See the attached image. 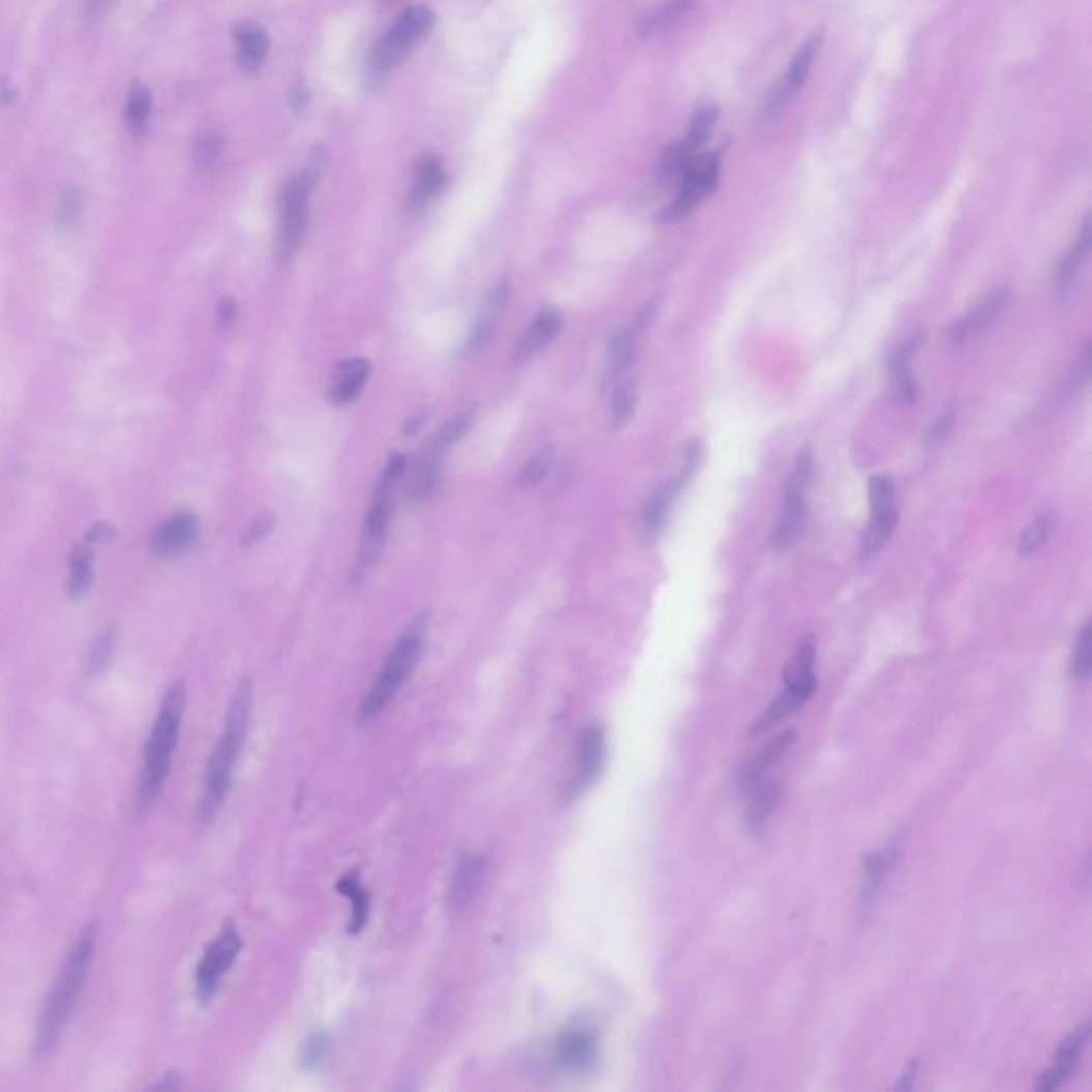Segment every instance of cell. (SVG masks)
Segmentation results:
<instances>
[{
	"instance_id": "obj_43",
	"label": "cell",
	"mask_w": 1092,
	"mask_h": 1092,
	"mask_svg": "<svg viewBox=\"0 0 1092 1092\" xmlns=\"http://www.w3.org/2000/svg\"><path fill=\"white\" fill-rule=\"evenodd\" d=\"M114 651H116V629H107L99 636V640L90 651V662H88L90 674H101L109 666L111 657H114Z\"/></svg>"
},
{
	"instance_id": "obj_44",
	"label": "cell",
	"mask_w": 1092,
	"mask_h": 1092,
	"mask_svg": "<svg viewBox=\"0 0 1092 1092\" xmlns=\"http://www.w3.org/2000/svg\"><path fill=\"white\" fill-rule=\"evenodd\" d=\"M474 417H476V410H474V408L468 410V412H464V414H459V417H455L453 421H448V423L440 429V433L436 436L433 442L440 444V446L444 448V446H448V444H453V442L461 440V438L466 436V431L472 427Z\"/></svg>"
},
{
	"instance_id": "obj_38",
	"label": "cell",
	"mask_w": 1092,
	"mask_h": 1092,
	"mask_svg": "<svg viewBox=\"0 0 1092 1092\" xmlns=\"http://www.w3.org/2000/svg\"><path fill=\"white\" fill-rule=\"evenodd\" d=\"M692 7V0H666V3L645 20V32L647 34H657V32H664L668 30L670 26H674L676 22H679L688 9Z\"/></svg>"
},
{
	"instance_id": "obj_22",
	"label": "cell",
	"mask_w": 1092,
	"mask_h": 1092,
	"mask_svg": "<svg viewBox=\"0 0 1092 1092\" xmlns=\"http://www.w3.org/2000/svg\"><path fill=\"white\" fill-rule=\"evenodd\" d=\"M235 44H237V60L242 68L256 71L268 58L270 34L260 24L244 20L235 26Z\"/></svg>"
},
{
	"instance_id": "obj_21",
	"label": "cell",
	"mask_w": 1092,
	"mask_h": 1092,
	"mask_svg": "<svg viewBox=\"0 0 1092 1092\" xmlns=\"http://www.w3.org/2000/svg\"><path fill=\"white\" fill-rule=\"evenodd\" d=\"M649 316H651V310L649 306L640 312L634 323H629L625 329H621L613 340H611V346H609V361H607V379H617V375H621L627 365L632 363L634 355H636V342L640 333L645 331L647 323H649Z\"/></svg>"
},
{
	"instance_id": "obj_37",
	"label": "cell",
	"mask_w": 1092,
	"mask_h": 1092,
	"mask_svg": "<svg viewBox=\"0 0 1092 1092\" xmlns=\"http://www.w3.org/2000/svg\"><path fill=\"white\" fill-rule=\"evenodd\" d=\"M92 583V561H90V553L88 549L80 547L73 551V557H71V577H68V593L73 597H80L82 593L88 591Z\"/></svg>"
},
{
	"instance_id": "obj_42",
	"label": "cell",
	"mask_w": 1092,
	"mask_h": 1092,
	"mask_svg": "<svg viewBox=\"0 0 1092 1092\" xmlns=\"http://www.w3.org/2000/svg\"><path fill=\"white\" fill-rule=\"evenodd\" d=\"M549 468H551V450L542 448V450H538V453L530 461L523 466V470H521V474L516 478V486L519 488H530V486L538 484L547 476Z\"/></svg>"
},
{
	"instance_id": "obj_6",
	"label": "cell",
	"mask_w": 1092,
	"mask_h": 1092,
	"mask_svg": "<svg viewBox=\"0 0 1092 1092\" xmlns=\"http://www.w3.org/2000/svg\"><path fill=\"white\" fill-rule=\"evenodd\" d=\"M811 476H813V455L809 448H805L799 453L792 474H789L787 484H785L783 506H781V514L775 527V534H773V542L777 549H787L799 540V534L807 519V492H809Z\"/></svg>"
},
{
	"instance_id": "obj_53",
	"label": "cell",
	"mask_w": 1092,
	"mask_h": 1092,
	"mask_svg": "<svg viewBox=\"0 0 1092 1092\" xmlns=\"http://www.w3.org/2000/svg\"><path fill=\"white\" fill-rule=\"evenodd\" d=\"M92 3H94V5H99V3H105V0H92Z\"/></svg>"
},
{
	"instance_id": "obj_30",
	"label": "cell",
	"mask_w": 1092,
	"mask_h": 1092,
	"mask_svg": "<svg viewBox=\"0 0 1092 1092\" xmlns=\"http://www.w3.org/2000/svg\"><path fill=\"white\" fill-rule=\"evenodd\" d=\"M337 892L344 894L351 902V924H348V932L353 934H359L365 924H367V918H369V894L365 892L363 884H361V875L359 871H351L346 873L340 881H337Z\"/></svg>"
},
{
	"instance_id": "obj_24",
	"label": "cell",
	"mask_w": 1092,
	"mask_h": 1092,
	"mask_svg": "<svg viewBox=\"0 0 1092 1092\" xmlns=\"http://www.w3.org/2000/svg\"><path fill=\"white\" fill-rule=\"evenodd\" d=\"M369 369L371 365L365 359H351L337 365V379L331 385L329 399L333 403H351L357 399L365 387V381L369 379Z\"/></svg>"
},
{
	"instance_id": "obj_49",
	"label": "cell",
	"mask_w": 1092,
	"mask_h": 1092,
	"mask_svg": "<svg viewBox=\"0 0 1092 1092\" xmlns=\"http://www.w3.org/2000/svg\"><path fill=\"white\" fill-rule=\"evenodd\" d=\"M237 318V304L235 299L231 297H224L220 304H218V325L224 329V327H231Z\"/></svg>"
},
{
	"instance_id": "obj_5",
	"label": "cell",
	"mask_w": 1092,
	"mask_h": 1092,
	"mask_svg": "<svg viewBox=\"0 0 1092 1092\" xmlns=\"http://www.w3.org/2000/svg\"><path fill=\"white\" fill-rule=\"evenodd\" d=\"M783 683L785 688L781 694L773 700V704L760 715L758 724L753 726V734L766 732L775 728L779 722L789 718L796 708H801L815 692L817 679H815V645L811 638L801 640V645L794 651L792 662L787 664L783 672Z\"/></svg>"
},
{
	"instance_id": "obj_12",
	"label": "cell",
	"mask_w": 1092,
	"mask_h": 1092,
	"mask_svg": "<svg viewBox=\"0 0 1092 1092\" xmlns=\"http://www.w3.org/2000/svg\"><path fill=\"white\" fill-rule=\"evenodd\" d=\"M607 764V732L601 726H589L577 747L575 775L566 785V801H577L599 779Z\"/></svg>"
},
{
	"instance_id": "obj_31",
	"label": "cell",
	"mask_w": 1092,
	"mask_h": 1092,
	"mask_svg": "<svg viewBox=\"0 0 1092 1092\" xmlns=\"http://www.w3.org/2000/svg\"><path fill=\"white\" fill-rule=\"evenodd\" d=\"M1090 240H1092L1090 220H1086L1077 242L1071 246V250L1059 262L1057 278H1054V284H1057V292H1065L1073 284V280L1077 278V274H1080V270L1084 265V260H1086V256L1090 252Z\"/></svg>"
},
{
	"instance_id": "obj_40",
	"label": "cell",
	"mask_w": 1092,
	"mask_h": 1092,
	"mask_svg": "<svg viewBox=\"0 0 1092 1092\" xmlns=\"http://www.w3.org/2000/svg\"><path fill=\"white\" fill-rule=\"evenodd\" d=\"M1090 623H1084L1077 640H1075V647H1073V657H1071V674L1073 679L1077 681H1086L1088 674H1090V664H1092V643H1090Z\"/></svg>"
},
{
	"instance_id": "obj_1",
	"label": "cell",
	"mask_w": 1092,
	"mask_h": 1092,
	"mask_svg": "<svg viewBox=\"0 0 1092 1092\" xmlns=\"http://www.w3.org/2000/svg\"><path fill=\"white\" fill-rule=\"evenodd\" d=\"M96 939H99L96 924H90L82 930V934L78 936V941H75L73 950L68 952L64 960L58 982L54 984V988L50 990L46 999L39 1027H36V1039H34V1052L39 1054V1057H46V1054L54 1049L68 1020V1015L73 1011V1005L75 1001H78L86 984L90 967H92V958H94Z\"/></svg>"
},
{
	"instance_id": "obj_35",
	"label": "cell",
	"mask_w": 1092,
	"mask_h": 1092,
	"mask_svg": "<svg viewBox=\"0 0 1092 1092\" xmlns=\"http://www.w3.org/2000/svg\"><path fill=\"white\" fill-rule=\"evenodd\" d=\"M894 860H896V849L894 847H886V849L875 851V853H871L869 858H866V864H864V888H862V894H864L866 900L873 898V894L877 892V888L884 881L886 873L892 869Z\"/></svg>"
},
{
	"instance_id": "obj_7",
	"label": "cell",
	"mask_w": 1092,
	"mask_h": 1092,
	"mask_svg": "<svg viewBox=\"0 0 1092 1092\" xmlns=\"http://www.w3.org/2000/svg\"><path fill=\"white\" fill-rule=\"evenodd\" d=\"M316 181L314 169L292 179L280 197V229H278V262H288L304 242L308 227V199Z\"/></svg>"
},
{
	"instance_id": "obj_19",
	"label": "cell",
	"mask_w": 1092,
	"mask_h": 1092,
	"mask_svg": "<svg viewBox=\"0 0 1092 1092\" xmlns=\"http://www.w3.org/2000/svg\"><path fill=\"white\" fill-rule=\"evenodd\" d=\"M510 301V284L508 282H502L498 284L492 292L486 295V299L482 301V308L478 312V318L474 323V329L470 333V342H468V351H478L482 348L488 340H492L496 329H498V323L508 306Z\"/></svg>"
},
{
	"instance_id": "obj_15",
	"label": "cell",
	"mask_w": 1092,
	"mask_h": 1092,
	"mask_svg": "<svg viewBox=\"0 0 1092 1092\" xmlns=\"http://www.w3.org/2000/svg\"><path fill=\"white\" fill-rule=\"evenodd\" d=\"M1011 304V292L1007 288L990 292L986 299L969 310L958 323H954L950 331V342L956 346H962L971 340H977L979 335H984L1009 308Z\"/></svg>"
},
{
	"instance_id": "obj_51",
	"label": "cell",
	"mask_w": 1092,
	"mask_h": 1092,
	"mask_svg": "<svg viewBox=\"0 0 1092 1092\" xmlns=\"http://www.w3.org/2000/svg\"><path fill=\"white\" fill-rule=\"evenodd\" d=\"M111 536H114V527L107 525V523H101V525L92 527L90 534H88V540L90 542H99V540H107Z\"/></svg>"
},
{
	"instance_id": "obj_25",
	"label": "cell",
	"mask_w": 1092,
	"mask_h": 1092,
	"mask_svg": "<svg viewBox=\"0 0 1092 1092\" xmlns=\"http://www.w3.org/2000/svg\"><path fill=\"white\" fill-rule=\"evenodd\" d=\"M679 488H681V478H672L660 484L653 492V496L647 500L645 510H643V530L647 538H653L660 534L662 525L666 523V516L672 508V502L676 494H679Z\"/></svg>"
},
{
	"instance_id": "obj_9",
	"label": "cell",
	"mask_w": 1092,
	"mask_h": 1092,
	"mask_svg": "<svg viewBox=\"0 0 1092 1092\" xmlns=\"http://www.w3.org/2000/svg\"><path fill=\"white\" fill-rule=\"evenodd\" d=\"M722 173V157L712 152L698 155L683 175L679 177V193L672 199V203L664 209L662 218L666 222H674L683 216H688L692 209H696L712 191L718 188Z\"/></svg>"
},
{
	"instance_id": "obj_23",
	"label": "cell",
	"mask_w": 1092,
	"mask_h": 1092,
	"mask_svg": "<svg viewBox=\"0 0 1092 1092\" xmlns=\"http://www.w3.org/2000/svg\"><path fill=\"white\" fill-rule=\"evenodd\" d=\"M561 327H563V318H561L559 312H555V310L540 312L538 318L530 325V329H527L525 335L521 337V342L516 344L514 361L523 363L527 359H532L536 353H540L553 340V337H557Z\"/></svg>"
},
{
	"instance_id": "obj_36",
	"label": "cell",
	"mask_w": 1092,
	"mask_h": 1092,
	"mask_svg": "<svg viewBox=\"0 0 1092 1092\" xmlns=\"http://www.w3.org/2000/svg\"><path fill=\"white\" fill-rule=\"evenodd\" d=\"M1052 530H1054V514L1049 510L1039 512L1031 521V525L1027 527V530L1023 532V536H1020V544H1018L1020 555L1029 557V555L1037 553L1045 544V540L1049 538Z\"/></svg>"
},
{
	"instance_id": "obj_29",
	"label": "cell",
	"mask_w": 1092,
	"mask_h": 1092,
	"mask_svg": "<svg viewBox=\"0 0 1092 1092\" xmlns=\"http://www.w3.org/2000/svg\"><path fill=\"white\" fill-rule=\"evenodd\" d=\"M794 743V732H785V734H779L768 747H764L756 758H753L745 771H743V785L749 789L756 785L758 781H762L768 773L771 766H775L781 758L783 753L789 749V745Z\"/></svg>"
},
{
	"instance_id": "obj_26",
	"label": "cell",
	"mask_w": 1092,
	"mask_h": 1092,
	"mask_svg": "<svg viewBox=\"0 0 1092 1092\" xmlns=\"http://www.w3.org/2000/svg\"><path fill=\"white\" fill-rule=\"evenodd\" d=\"M442 464V446L431 442L425 450V455L419 459L417 468H414L410 482H408V496L410 500H425L438 484Z\"/></svg>"
},
{
	"instance_id": "obj_32",
	"label": "cell",
	"mask_w": 1092,
	"mask_h": 1092,
	"mask_svg": "<svg viewBox=\"0 0 1092 1092\" xmlns=\"http://www.w3.org/2000/svg\"><path fill=\"white\" fill-rule=\"evenodd\" d=\"M898 523V512L888 514H871L869 527H866L864 538H862V559H873L881 547L890 540L894 527Z\"/></svg>"
},
{
	"instance_id": "obj_45",
	"label": "cell",
	"mask_w": 1092,
	"mask_h": 1092,
	"mask_svg": "<svg viewBox=\"0 0 1092 1092\" xmlns=\"http://www.w3.org/2000/svg\"><path fill=\"white\" fill-rule=\"evenodd\" d=\"M80 214H82V197L78 191H75V188H68L60 199L58 220L62 227H71V224L80 218Z\"/></svg>"
},
{
	"instance_id": "obj_50",
	"label": "cell",
	"mask_w": 1092,
	"mask_h": 1092,
	"mask_svg": "<svg viewBox=\"0 0 1092 1092\" xmlns=\"http://www.w3.org/2000/svg\"><path fill=\"white\" fill-rule=\"evenodd\" d=\"M218 152H220V139L218 137H205L199 143V147H197V159L203 165H207V163H212L218 157Z\"/></svg>"
},
{
	"instance_id": "obj_28",
	"label": "cell",
	"mask_w": 1092,
	"mask_h": 1092,
	"mask_svg": "<svg viewBox=\"0 0 1092 1092\" xmlns=\"http://www.w3.org/2000/svg\"><path fill=\"white\" fill-rule=\"evenodd\" d=\"M749 792H751V799L747 807V823L749 828H753V831H760V828L768 821V817L775 813L779 799H781V789L775 781L762 779L753 787H749Z\"/></svg>"
},
{
	"instance_id": "obj_20",
	"label": "cell",
	"mask_w": 1092,
	"mask_h": 1092,
	"mask_svg": "<svg viewBox=\"0 0 1092 1092\" xmlns=\"http://www.w3.org/2000/svg\"><path fill=\"white\" fill-rule=\"evenodd\" d=\"M486 864H488V860L484 856H478V853L466 856L457 864L453 881H450V888H448L450 907L464 909V907L470 905V902L476 896V892H478V888H480V884H482V879H484Z\"/></svg>"
},
{
	"instance_id": "obj_52",
	"label": "cell",
	"mask_w": 1092,
	"mask_h": 1092,
	"mask_svg": "<svg viewBox=\"0 0 1092 1092\" xmlns=\"http://www.w3.org/2000/svg\"><path fill=\"white\" fill-rule=\"evenodd\" d=\"M914 1077H916V1063H912V1065L907 1067V1071L902 1073L900 1082L896 1084V1090H902V1088L907 1090V1088H912V1086H914Z\"/></svg>"
},
{
	"instance_id": "obj_3",
	"label": "cell",
	"mask_w": 1092,
	"mask_h": 1092,
	"mask_svg": "<svg viewBox=\"0 0 1092 1092\" xmlns=\"http://www.w3.org/2000/svg\"><path fill=\"white\" fill-rule=\"evenodd\" d=\"M250 710H252V688H250V681H242L233 694V700L227 712V722H224V730L207 762L205 792L199 805L201 821L212 819L229 794L233 766L240 756V749L246 740V732L250 724Z\"/></svg>"
},
{
	"instance_id": "obj_39",
	"label": "cell",
	"mask_w": 1092,
	"mask_h": 1092,
	"mask_svg": "<svg viewBox=\"0 0 1092 1092\" xmlns=\"http://www.w3.org/2000/svg\"><path fill=\"white\" fill-rule=\"evenodd\" d=\"M869 502L871 514L896 512V494L890 476H873L869 480Z\"/></svg>"
},
{
	"instance_id": "obj_13",
	"label": "cell",
	"mask_w": 1092,
	"mask_h": 1092,
	"mask_svg": "<svg viewBox=\"0 0 1092 1092\" xmlns=\"http://www.w3.org/2000/svg\"><path fill=\"white\" fill-rule=\"evenodd\" d=\"M715 122H718V109L715 107H702L696 111V116L692 118V124H690V131L688 135L683 137L681 143L672 145L668 152L664 155L662 159V177L664 179H679L683 175V171L688 169V165L698 157L702 155V147L706 145L712 129H715Z\"/></svg>"
},
{
	"instance_id": "obj_17",
	"label": "cell",
	"mask_w": 1092,
	"mask_h": 1092,
	"mask_svg": "<svg viewBox=\"0 0 1092 1092\" xmlns=\"http://www.w3.org/2000/svg\"><path fill=\"white\" fill-rule=\"evenodd\" d=\"M199 536V519L193 512H179L167 519L155 534L152 549L161 557H175L191 547Z\"/></svg>"
},
{
	"instance_id": "obj_41",
	"label": "cell",
	"mask_w": 1092,
	"mask_h": 1092,
	"mask_svg": "<svg viewBox=\"0 0 1092 1092\" xmlns=\"http://www.w3.org/2000/svg\"><path fill=\"white\" fill-rule=\"evenodd\" d=\"M636 401H638V387L634 381H625L617 387L615 395H613V423L615 427L623 425L629 421V417L634 414V408H636Z\"/></svg>"
},
{
	"instance_id": "obj_47",
	"label": "cell",
	"mask_w": 1092,
	"mask_h": 1092,
	"mask_svg": "<svg viewBox=\"0 0 1092 1092\" xmlns=\"http://www.w3.org/2000/svg\"><path fill=\"white\" fill-rule=\"evenodd\" d=\"M274 523H276V514L274 512H260L246 530L244 534V544H254L258 540L265 538L272 530H274Z\"/></svg>"
},
{
	"instance_id": "obj_46",
	"label": "cell",
	"mask_w": 1092,
	"mask_h": 1092,
	"mask_svg": "<svg viewBox=\"0 0 1092 1092\" xmlns=\"http://www.w3.org/2000/svg\"><path fill=\"white\" fill-rule=\"evenodd\" d=\"M329 1054V1037H325L323 1033H316L312 1035L306 1043H304V1049H301V1061H304L308 1067H316L325 1061V1057Z\"/></svg>"
},
{
	"instance_id": "obj_16",
	"label": "cell",
	"mask_w": 1092,
	"mask_h": 1092,
	"mask_svg": "<svg viewBox=\"0 0 1092 1092\" xmlns=\"http://www.w3.org/2000/svg\"><path fill=\"white\" fill-rule=\"evenodd\" d=\"M1088 1039H1090V1027L1088 1025L1077 1027L1069 1037H1065L1063 1043L1059 1045L1057 1054H1054L1052 1067L1043 1075H1039L1035 1088L1043 1090V1092L1061 1088L1069 1080L1073 1069L1077 1067L1082 1054H1084V1049L1088 1045Z\"/></svg>"
},
{
	"instance_id": "obj_2",
	"label": "cell",
	"mask_w": 1092,
	"mask_h": 1092,
	"mask_svg": "<svg viewBox=\"0 0 1092 1092\" xmlns=\"http://www.w3.org/2000/svg\"><path fill=\"white\" fill-rule=\"evenodd\" d=\"M186 708V688L184 683H175L165 694V700L161 704L157 724L149 732L145 753H143V768L139 777L137 787V809L141 815H145L152 809L163 792L165 779L171 768L173 751L179 738V726Z\"/></svg>"
},
{
	"instance_id": "obj_48",
	"label": "cell",
	"mask_w": 1092,
	"mask_h": 1092,
	"mask_svg": "<svg viewBox=\"0 0 1092 1092\" xmlns=\"http://www.w3.org/2000/svg\"><path fill=\"white\" fill-rule=\"evenodd\" d=\"M952 427H954V412H952V410H946V412L941 414V417H936V421L932 423V427H930V431H928V438H926L928 444H939V442H944L946 436L952 431Z\"/></svg>"
},
{
	"instance_id": "obj_11",
	"label": "cell",
	"mask_w": 1092,
	"mask_h": 1092,
	"mask_svg": "<svg viewBox=\"0 0 1092 1092\" xmlns=\"http://www.w3.org/2000/svg\"><path fill=\"white\" fill-rule=\"evenodd\" d=\"M240 950L242 936L233 926H227L212 941L197 967V995L203 1003L216 995L222 977L233 967Z\"/></svg>"
},
{
	"instance_id": "obj_34",
	"label": "cell",
	"mask_w": 1092,
	"mask_h": 1092,
	"mask_svg": "<svg viewBox=\"0 0 1092 1092\" xmlns=\"http://www.w3.org/2000/svg\"><path fill=\"white\" fill-rule=\"evenodd\" d=\"M149 116H152V94H149L147 86L133 84V88L129 90L127 109H124V118H127L129 129L135 135L143 133L149 122Z\"/></svg>"
},
{
	"instance_id": "obj_10",
	"label": "cell",
	"mask_w": 1092,
	"mask_h": 1092,
	"mask_svg": "<svg viewBox=\"0 0 1092 1092\" xmlns=\"http://www.w3.org/2000/svg\"><path fill=\"white\" fill-rule=\"evenodd\" d=\"M553 1061L566 1073H589L599 1061V1035L587 1020H575L553 1043Z\"/></svg>"
},
{
	"instance_id": "obj_18",
	"label": "cell",
	"mask_w": 1092,
	"mask_h": 1092,
	"mask_svg": "<svg viewBox=\"0 0 1092 1092\" xmlns=\"http://www.w3.org/2000/svg\"><path fill=\"white\" fill-rule=\"evenodd\" d=\"M821 48V34H813L811 39H807L803 44V48L796 52V56L792 58V62H789L787 66V73L783 82L777 86V90L773 92V99L768 103V107H779L783 105L789 96H794L801 86L807 82L809 78V71L817 58V52Z\"/></svg>"
},
{
	"instance_id": "obj_14",
	"label": "cell",
	"mask_w": 1092,
	"mask_h": 1092,
	"mask_svg": "<svg viewBox=\"0 0 1092 1092\" xmlns=\"http://www.w3.org/2000/svg\"><path fill=\"white\" fill-rule=\"evenodd\" d=\"M391 512H393V484L387 480H381L379 492H375L371 508L365 516L357 572H367L371 568V563L379 559V553L385 544Z\"/></svg>"
},
{
	"instance_id": "obj_27",
	"label": "cell",
	"mask_w": 1092,
	"mask_h": 1092,
	"mask_svg": "<svg viewBox=\"0 0 1092 1092\" xmlns=\"http://www.w3.org/2000/svg\"><path fill=\"white\" fill-rule=\"evenodd\" d=\"M446 184V175H444V169L440 167V163L431 157H423L419 163H417V169H414V184H412V193H410V205L412 207H421L425 205L429 199H433L442 188Z\"/></svg>"
},
{
	"instance_id": "obj_8",
	"label": "cell",
	"mask_w": 1092,
	"mask_h": 1092,
	"mask_svg": "<svg viewBox=\"0 0 1092 1092\" xmlns=\"http://www.w3.org/2000/svg\"><path fill=\"white\" fill-rule=\"evenodd\" d=\"M433 13L427 7L405 9L395 26L375 44L371 52V66L375 71H391L397 66L410 50L417 46L433 26Z\"/></svg>"
},
{
	"instance_id": "obj_4",
	"label": "cell",
	"mask_w": 1092,
	"mask_h": 1092,
	"mask_svg": "<svg viewBox=\"0 0 1092 1092\" xmlns=\"http://www.w3.org/2000/svg\"><path fill=\"white\" fill-rule=\"evenodd\" d=\"M425 617L414 621L412 627L403 632V636L397 640L391 653L387 655L383 668L375 674V679L369 688V692L363 696L359 706V720L371 722L375 715H381L393 698L399 694V690L408 683L414 668L419 666L423 651H425Z\"/></svg>"
},
{
	"instance_id": "obj_33",
	"label": "cell",
	"mask_w": 1092,
	"mask_h": 1092,
	"mask_svg": "<svg viewBox=\"0 0 1092 1092\" xmlns=\"http://www.w3.org/2000/svg\"><path fill=\"white\" fill-rule=\"evenodd\" d=\"M916 346L918 342H912L907 346H902L894 357H892V373H894V383H896V391H898V397L902 401H914L916 399V393H918V385H916V379L912 373V357L916 353Z\"/></svg>"
}]
</instances>
